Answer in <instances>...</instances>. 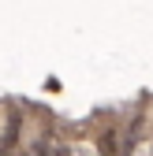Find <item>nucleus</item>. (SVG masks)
<instances>
[{"instance_id":"1","label":"nucleus","mask_w":153,"mask_h":156,"mask_svg":"<svg viewBox=\"0 0 153 156\" xmlns=\"http://www.w3.org/2000/svg\"><path fill=\"white\" fill-rule=\"evenodd\" d=\"M19 126H23V115L11 104H0V152L19 145Z\"/></svg>"}]
</instances>
